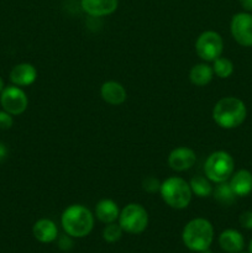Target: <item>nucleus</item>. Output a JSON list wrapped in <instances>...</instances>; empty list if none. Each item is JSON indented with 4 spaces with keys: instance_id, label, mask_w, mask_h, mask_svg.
Wrapping results in <instances>:
<instances>
[{
    "instance_id": "obj_25",
    "label": "nucleus",
    "mask_w": 252,
    "mask_h": 253,
    "mask_svg": "<svg viewBox=\"0 0 252 253\" xmlns=\"http://www.w3.org/2000/svg\"><path fill=\"white\" fill-rule=\"evenodd\" d=\"M240 224L244 229L252 230V211H245L240 215Z\"/></svg>"
},
{
    "instance_id": "obj_19",
    "label": "nucleus",
    "mask_w": 252,
    "mask_h": 253,
    "mask_svg": "<svg viewBox=\"0 0 252 253\" xmlns=\"http://www.w3.org/2000/svg\"><path fill=\"white\" fill-rule=\"evenodd\" d=\"M212 193H214L215 200L221 205L229 207V205L234 204L235 200H236V194L232 190L230 183H227V180L226 182L217 183L216 188H215V190H212Z\"/></svg>"
},
{
    "instance_id": "obj_23",
    "label": "nucleus",
    "mask_w": 252,
    "mask_h": 253,
    "mask_svg": "<svg viewBox=\"0 0 252 253\" xmlns=\"http://www.w3.org/2000/svg\"><path fill=\"white\" fill-rule=\"evenodd\" d=\"M12 116L11 114L6 113V111H0V130H9L12 126Z\"/></svg>"
},
{
    "instance_id": "obj_9",
    "label": "nucleus",
    "mask_w": 252,
    "mask_h": 253,
    "mask_svg": "<svg viewBox=\"0 0 252 253\" xmlns=\"http://www.w3.org/2000/svg\"><path fill=\"white\" fill-rule=\"evenodd\" d=\"M231 35L235 41L244 47L252 46V15L249 12H239L231 20Z\"/></svg>"
},
{
    "instance_id": "obj_2",
    "label": "nucleus",
    "mask_w": 252,
    "mask_h": 253,
    "mask_svg": "<svg viewBox=\"0 0 252 253\" xmlns=\"http://www.w3.org/2000/svg\"><path fill=\"white\" fill-rule=\"evenodd\" d=\"M183 242L194 252H204L211 245L214 239V229L210 221L203 217L193 219L183 229Z\"/></svg>"
},
{
    "instance_id": "obj_4",
    "label": "nucleus",
    "mask_w": 252,
    "mask_h": 253,
    "mask_svg": "<svg viewBox=\"0 0 252 253\" xmlns=\"http://www.w3.org/2000/svg\"><path fill=\"white\" fill-rule=\"evenodd\" d=\"M160 193L166 204L177 210L185 209L193 195L189 183L180 177L167 178L161 183Z\"/></svg>"
},
{
    "instance_id": "obj_1",
    "label": "nucleus",
    "mask_w": 252,
    "mask_h": 253,
    "mask_svg": "<svg viewBox=\"0 0 252 253\" xmlns=\"http://www.w3.org/2000/svg\"><path fill=\"white\" fill-rule=\"evenodd\" d=\"M247 115L246 105L234 96L222 98L212 109V119L222 128L239 127Z\"/></svg>"
},
{
    "instance_id": "obj_24",
    "label": "nucleus",
    "mask_w": 252,
    "mask_h": 253,
    "mask_svg": "<svg viewBox=\"0 0 252 253\" xmlns=\"http://www.w3.org/2000/svg\"><path fill=\"white\" fill-rule=\"evenodd\" d=\"M143 188H145L146 192L155 193L157 190H160L161 183L157 179H155V178H147L145 180V183H143Z\"/></svg>"
},
{
    "instance_id": "obj_5",
    "label": "nucleus",
    "mask_w": 252,
    "mask_h": 253,
    "mask_svg": "<svg viewBox=\"0 0 252 253\" xmlns=\"http://www.w3.org/2000/svg\"><path fill=\"white\" fill-rule=\"evenodd\" d=\"M235 162L225 151H216L208 157L205 162V175L214 183L226 182L234 174Z\"/></svg>"
},
{
    "instance_id": "obj_20",
    "label": "nucleus",
    "mask_w": 252,
    "mask_h": 253,
    "mask_svg": "<svg viewBox=\"0 0 252 253\" xmlns=\"http://www.w3.org/2000/svg\"><path fill=\"white\" fill-rule=\"evenodd\" d=\"M190 189H192L193 194L197 195L198 198H208L212 194V187L210 184L209 179L203 175H195L192 178L189 183Z\"/></svg>"
},
{
    "instance_id": "obj_11",
    "label": "nucleus",
    "mask_w": 252,
    "mask_h": 253,
    "mask_svg": "<svg viewBox=\"0 0 252 253\" xmlns=\"http://www.w3.org/2000/svg\"><path fill=\"white\" fill-rule=\"evenodd\" d=\"M82 9L90 16L100 17L110 15L118 9V0H81Z\"/></svg>"
},
{
    "instance_id": "obj_30",
    "label": "nucleus",
    "mask_w": 252,
    "mask_h": 253,
    "mask_svg": "<svg viewBox=\"0 0 252 253\" xmlns=\"http://www.w3.org/2000/svg\"><path fill=\"white\" fill-rule=\"evenodd\" d=\"M203 253H212V252H210V251H208V250H207V251H204V252H203Z\"/></svg>"
},
{
    "instance_id": "obj_10",
    "label": "nucleus",
    "mask_w": 252,
    "mask_h": 253,
    "mask_svg": "<svg viewBox=\"0 0 252 253\" xmlns=\"http://www.w3.org/2000/svg\"><path fill=\"white\" fill-rule=\"evenodd\" d=\"M197 161L194 151L188 147H177L168 156V165L175 172L190 169Z\"/></svg>"
},
{
    "instance_id": "obj_3",
    "label": "nucleus",
    "mask_w": 252,
    "mask_h": 253,
    "mask_svg": "<svg viewBox=\"0 0 252 253\" xmlns=\"http://www.w3.org/2000/svg\"><path fill=\"white\" fill-rule=\"evenodd\" d=\"M63 230L72 237H84L90 234L94 226V216L83 205H71L61 217Z\"/></svg>"
},
{
    "instance_id": "obj_17",
    "label": "nucleus",
    "mask_w": 252,
    "mask_h": 253,
    "mask_svg": "<svg viewBox=\"0 0 252 253\" xmlns=\"http://www.w3.org/2000/svg\"><path fill=\"white\" fill-rule=\"evenodd\" d=\"M95 215L104 224H111L119 219L120 210L118 204L111 199H103L96 204Z\"/></svg>"
},
{
    "instance_id": "obj_12",
    "label": "nucleus",
    "mask_w": 252,
    "mask_h": 253,
    "mask_svg": "<svg viewBox=\"0 0 252 253\" xmlns=\"http://www.w3.org/2000/svg\"><path fill=\"white\" fill-rule=\"evenodd\" d=\"M101 98L110 105H121L127 98L125 88L123 84L115 81H109L101 85Z\"/></svg>"
},
{
    "instance_id": "obj_16",
    "label": "nucleus",
    "mask_w": 252,
    "mask_h": 253,
    "mask_svg": "<svg viewBox=\"0 0 252 253\" xmlns=\"http://www.w3.org/2000/svg\"><path fill=\"white\" fill-rule=\"evenodd\" d=\"M229 183L236 197H247L252 192V173L246 169L237 170Z\"/></svg>"
},
{
    "instance_id": "obj_29",
    "label": "nucleus",
    "mask_w": 252,
    "mask_h": 253,
    "mask_svg": "<svg viewBox=\"0 0 252 253\" xmlns=\"http://www.w3.org/2000/svg\"><path fill=\"white\" fill-rule=\"evenodd\" d=\"M249 253H252V240H251V242H250V245H249Z\"/></svg>"
},
{
    "instance_id": "obj_31",
    "label": "nucleus",
    "mask_w": 252,
    "mask_h": 253,
    "mask_svg": "<svg viewBox=\"0 0 252 253\" xmlns=\"http://www.w3.org/2000/svg\"><path fill=\"white\" fill-rule=\"evenodd\" d=\"M240 253H241V252H240Z\"/></svg>"
},
{
    "instance_id": "obj_21",
    "label": "nucleus",
    "mask_w": 252,
    "mask_h": 253,
    "mask_svg": "<svg viewBox=\"0 0 252 253\" xmlns=\"http://www.w3.org/2000/svg\"><path fill=\"white\" fill-rule=\"evenodd\" d=\"M212 71L216 74L219 78H229L232 73H234V64L229 58L220 56L214 61V66H212Z\"/></svg>"
},
{
    "instance_id": "obj_14",
    "label": "nucleus",
    "mask_w": 252,
    "mask_h": 253,
    "mask_svg": "<svg viewBox=\"0 0 252 253\" xmlns=\"http://www.w3.org/2000/svg\"><path fill=\"white\" fill-rule=\"evenodd\" d=\"M219 245L225 252L240 253L244 250L245 240L244 236L239 231L227 229L222 231L221 235L219 236Z\"/></svg>"
},
{
    "instance_id": "obj_13",
    "label": "nucleus",
    "mask_w": 252,
    "mask_h": 253,
    "mask_svg": "<svg viewBox=\"0 0 252 253\" xmlns=\"http://www.w3.org/2000/svg\"><path fill=\"white\" fill-rule=\"evenodd\" d=\"M37 78V71L32 64L20 63L10 72V81L17 86L31 85Z\"/></svg>"
},
{
    "instance_id": "obj_22",
    "label": "nucleus",
    "mask_w": 252,
    "mask_h": 253,
    "mask_svg": "<svg viewBox=\"0 0 252 253\" xmlns=\"http://www.w3.org/2000/svg\"><path fill=\"white\" fill-rule=\"evenodd\" d=\"M123 231L121 226L119 224H115V222H111V224H106V226L104 227L103 230V237L106 242H113L119 241L123 236Z\"/></svg>"
},
{
    "instance_id": "obj_15",
    "label": "nucleus",
    "mask_w": 252,
    "mask_h": 253,
    "mask_svg": "<svg viewBox=\"0 0 252 253\" xmlns=\"http://www.w3.org/2000/svg\"><path fill=\"white\" fill-rule=\"evenodd\" d=\"M34 236L37 241L42 244H51L58 236V230L56 224L49 219H41L34 225Z\"/></svg>"
},
{
    "instance_id": "obj_6",
    "label": "nucleus",
    "mask_w": 252,
    "mask_h": 253,
    "mask_svg": "<svg viewBox=\"0 0 252 253\" xmlns=\"http://www.w3.org/2000/svg\"><path fill=\"white\" fill-rule=\"evenodd\" d=\"M119 225L124 231L137 235L146 230L148 225V214L145 208L140 204L126 205L119 215Z\"/></svg>"
},
{
    "instance_id": "obj_26",
    "label": "nucleus",
    "mask_w": 252,
    "mask_h": 253,
    "mask_svg": "<svg viewBox=\"0 0 252 253\" xmlns=\"http://www.w3.org/2000/svg\"><path fill=\"white\" fill-rule=\"evenodd\" d=\"M240 4L247 11H252V0H240Z\"/></svg>"
},
{
    "instance_id": "obj_28",
    "label": "nucleus",
    "mask_w": 252,
    "mask_h": 253,
    "mask_svg": "<svg viewBox=\"0 0 252 253\" xmlns=\"http://www.w3.org/2000/svg\"><path fill=\"white\" fill-rule=\"evenodd\" d=\"M4 88H5V86H4V81H2V79L0 78V94H1V91L4 90Z\"/></svg>"
},
{
    "instance_id": "obj_7",
    "label": "nucleus",
    "mask_w": 252,
    "mask_h": 253,
    "mask_svg": "<svg viewBox=\"0 0 252 253\" xmlns=\"http://www.w3.org/2000/svg\"><path fill=\"white\" fill-rule=\"evenodd\" d=\"M224 49L221 36L215 31H205L195 42V51L203 61H212L219 58Z\"/></svg>"
},
{
    "instance_id": "obj_27",
    "label": "nucleus",
    "mask_w": 252,
    "mask_h": 253,
    "mask_svg": "<svg viewBox=\"0 0 252 253\" xmlns=\"http://www.w3.org/2000/svg\"><path fill=\"white\" fill-rule=\"evenodd\" d=\"M6 156H7L6 146H5L2 142H0V162L5 160V157H6Z\"/></svg>"
},
{
    "instance_id": "obj_8",
    "label": "nucleus",
    "mask_w": 252,
    "mask_h": 253,
    "mask_svg": "<svg viewBox=\"0 0 252 253\" xmlns=\"http://www.w3.org/2000/svg\"><path fill=\"white\" fill-rule=\"evenodd\" d=\"M0 104L6 113L11 115H20L24 113L29 105L26 94L17 85L5 86L0 94Z\"/></svg>"
},
{
    "instance_id": "obj_18",
    "label": "nucleus",
    "mask_w": 252,
    "mask_h": 253,
    "mask_svg": "<svg viewBox=\"0 0 252 253\" xmlns=\"http://www.w3.org/2000/svg\"><path fill=\"white\" fill-rule=\"evenodd\" d=\"M212 76H214V71L212 67L208 66L205 63L195 64L189 73V79L194 85L197 86H205L211 82Z\"/></svg>"
}]
</instances>
